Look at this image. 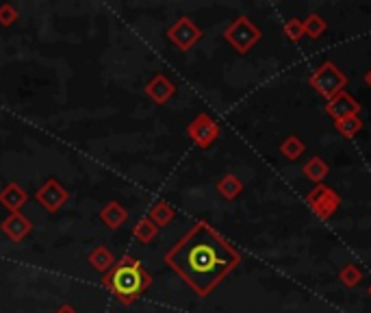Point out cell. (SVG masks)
<instances>
[{
  "label": "cell",
  "instance_id": "20",
  "mask_svg": "<svg viewBox=\"0 0 371 313\" xmlns=\"http://www.w3.org/2000/svg\"><path fill=\"white\" fill-rule=\"evenodd\" d=\"M280 155L287 157L289 161H295L304 155V142L298 135H289L283 144H280Z\"/></svg>",
  "mask_w": 371,
  "mask_h": 313
},
{
  "label": "cell",
  "instance_id": "7",
  "mask_svg": "<svg viewBox=\"0 0 371 313\" xmlns=\"http://www.w3.org/2000/svg\"><path fill=\"white\" fill-rule=\"evenodd\" d=\"M168 37H170V41L174 44L178 50L187 53V50H191L202 39V28L191 18L183 16V18H178L168 28Z\"/></svg>",
  "mask_w": 371,
  "mask_h": 313
},
{
  "label": "cell",
  "instance_id": "17",
  "mask_svg": "<svg viewBox=\"0 0 371 313\" xmlns=\"http://www.w3.org/2000/svg\"><path fill=\"white\" fill-rule=\"evenodd\" d=\"M328 172H330L328 163H325L321 157H310L302 168V174L308 178V181H313L315 185L323 183V178L328 176Z\"/></svg>",
  "mask_w": 371,
  "mask_h": 313
},
{
  "label": "cell",
  "instance_id": "6",
  "mask_svg": "<svg viewBox=\"0 0 371 313\" xmlns=\"http://www.w3.org/2000/svg\"><path fill=\"white\" fill-rule=\"evenodd\" d=\"M219 124L213 120V117L209 113H198L194 120L189 122L187 126V135L189 140L194 142L198 148H202V151H206V148H211L217 137H219Z\"/></svg>",
  "mask_w": 371,
  "mask_h": 313
},
{
  "label": "cell",
  "instance_id": "25",
  "mask_svg": "<svg viewBox=\"0 0 371 313\" xmlns=\"http://www.w3.org/2000/svg\"><path fill=\"white\" fill-rule=\"evenodd\" d=\"M54 313H79V311L74 309L72 305H61V307H59V309H57Z\"/></svg>",
  "mask_w": 371,
  "mask_h": 313
},
{
  "label": "cell",
  "instance_id": "27",
  "mask_svg": "<svg viewBox=\"0 0 371 313\" xmlns=\"http://www.w3.org/2000/svg\"><path fill=\"white\" fill-rule=\"evenodd\" d=\"M367 292H369V296H371V285H369V290H367Z\"/></svg>",
  "mask_w": 371,
  "mask_h": 313
},
{
  "label": "cell",
  "instance_id": "13",
  "mask_svg": "<svg viewBox=\"0 0 371 313\" xmlns=\"http://www.w3.org/2000/svg\"><path fill=\"white\" fill-rule=\"evenodd\" d=\"M28 202V191L20 185V183H7L3 189H0V205L5 209H9V214H16Z\"/></svg>",
  "mask_w": 371,
  "mask_h": 313
},
{
  "label": "cell",
  "instance_id": "5",
  "mask_svg": "<svg viewBox=\"0 0 371 313\" xmlns=\"http://www.w3.org/2000/svg\"><path fill=\"white\" fill-rule=\"evenodd\" d=\"M306 202L310 205V209H313L319 220H330L337 209L341 207V196L332 187L319 183L308 191Z\"/></svg>",
  "mask_w": 371,
  "mask_h": 313
},
{
  "label": "cell",
  "instance_id": "14",
  "mask_svg": "<svg viewBox=\"0 0 371 313\" xmlns=\"http://www.w3.org/2000/svg\"><path fill=\"white\" fill-rule=\"evenodd\" d=\"M87 261L92 263V267L94 270H98V272H102V274H107L111 267L115 265V255L109 250V248H105V246H96L92 252H89V257H87Z\"/></svg>",
  "mask_w": 371,
  "mask_h": 313
},
{
  "label": "cell",
  "instance_id": "19",
  "mask_svg": "<svg viewBox=\"0 0 371 313\" xmlns=\"http://www.w3.org/2000/svg\"><path fill=\"white\" fill-rule=\"evenodd\" d=\"M334 129H337L343 137L352 140V137H356V135H359V133L363 131V120H361L359 115H348V117H341V120H337V122H334Z\"/></svg>",
  "mask_w": 371,
  "mask_h": 313
},
{
  "label": "cell",
  "instance_id": "10",
  "mask_svg": "<svg viewBox=\"0 0 371 313\" xmlns=\"http://www.w3.org/2000/svg\"><path fill=\"white\" fill-rule=\"evenodd\" d=\"M325 113H328L332 120H341V117H348V115H359L361 113V104L356 102L345 89L341 94H337L334 98H330L325 102Z\"/></svg>",
  "mask_w": 371,
  "mask_h": 313
},
{
  "label": "cell",
  "instance_id": "2",
  "mask_svg": "<svg viewBox=\"0 0 371 313\" xmlns=\"http://www.w3.org/2000/svg\"><path fill=\"white\" fill-rule=\"evenodd\" d=\"M102 285L115 296L117 303L130 307L152 285V274L143 270V265L137 257L124 255L122 259L115 261V265L107 274H102Z\"/></svg>",
  "mask_w": 371,
  "mask_h": 313
},
{
  "label": "cell",
  "instance_id": "11",
  "mask_svg": "<svg viewBox=\"0 0 371 313\" xmlns=\"http://www.w3.org/2000/svg\"><path fill=\"white\" fill-rule=\"evenodd\" d=\"M174 94H176V87L166 74H154L146 85V96L154 100L157 104H166Z\"/></svg>",
  "mask_w": 371,
  "mask_h": 313
},
{
  "label": "cell",
  "instance_id": "23",
  "mask_svg": "<svg viewBox=\"0 0 371 313\" xmlns=\"http://www.w3.org/2000/svg\"><path fill=\"white\" fill-rule=\"evenodd\" d=\"M18 18H20V13H18V9L13 7L11 3L0 5V26H11V24H16Z\"/></svg>",
  "mask_w": 371,
  "mask_h": 313
},
{
  "label": "cell",
  "instance_id": "26",
  "mask_svg": "<svg viewBox=\"0 0 371 313\" xmlns=\"http://www.w3.org/2000/svg\"><path fill=\"white\" fill-rule=\"evenodd\" d=\"M365 83H367V87L371 89V68H369V70L365 72Z\"/></svg>",
  "mask_w": 371,
  "mask_h": 313
},
{
  "label": "cell",
  "instance_id": "16",
  "mask_svg": "<svg viewBox=\"0 0 371 313\" xmlns=\"http://www.w3.org/2000/svg\"><path fill=\"white\" fill-rule=\"evenodd\" d=\"M217 191H219V196L221 198H226V200H234V198H239V193L243 191V181L239 176H234V174H224L217 181Z\"/></svg>",
  "mask_w": 371,
  "mask_h": 313
},
{
  "label": "cell",
  "instance_id": "9",
  "mask_svg": "<svg viewBox=\"0 0 371 313\" xmlns=\"http://www.w3.org/2000/svg\"><path fill=\"white\" fill-rule=\"evenodd\" d=\"M0 231H3L11 242H24L28 233L33 231V225L31 220H28L22 211H16V214H9L3 222H0Z\"/></svg>",
  "mask_w": 371,
  "mask_h": 313
},
{
  "label": "cell",
  "instance_id": "22",
  "mask_svg": "<svg viewBox=\"0 0 371 313\" xmlns=\"http://www.w3.org/2000/svg\"><path fill=\"white\" fill-rule=\"evenodd\" d=\"M339 278H341V283H343L345 287L352 290V287H356L363 281V272H361V267L356 265V263H345L339 270Z\"/></svg>",
  "mask_w": 371,
  "mask_h": 313
},
{
  "label": "cell",
  "instance_id": "12",
  "mask_svg": "<svg viewBox=\"0 0 371 313\" xmlns=\"http://www.w3.org/2000/svg\"><path fill=\"white\" fill-rule=\"evenodd\" d=\"M98 218H100V222L107 229L117 231V229H122L128 222V209L124 205H120L117 200H111V202H107L105 207L100 209Z\"/></svg>",
  "mask_w": 371,
  "mask_h": 313
},
{
  "label": "cell",
  "instance_id": "24",
  "mask_svg": "<svg viewBox=\"0 0 371 313\" xmlns=\"http://www.w3.org/2000/svg\"><path fill=\"white\" fill-rule=\"evenodd\" d=\"M285 35L291 39V41H298L304 37V22L298 20V18H291L287 24H285Z\"/></svg>",
  "mask_w": 371,
  "mask_h": 313
},
{
  "label": "cell",
  "instance_id": "21",
  "mask_svg": "<svg viewBox=\"0 0 371 313\" xmlns=\"http://www.w3.org/2000/svg\"><path fill=\"white\" fill-rule=\"evenodd\" d=\"M325 28H328V24H325V20L319 16V13H310V16H306L304 20V35H308L310 39H319Z\"/></svg>",
  "mask_w": 371,
  "mask_h": 313
},
{
  "label": "cell",
  "instance_id": "4",
  "mask_svg": "<svg viewBox=\"0 0 371 313\" xmlns=\"http://www.w3.org/2000/svg\"><path fill=\"white\" fill-rule=\"evenodd\" d=\"M308 83L317 94H321L325 100H330L337 94L343 92V87L348 85V77L343 74V70H339L332 61H323L308 77Z\"/></svg>",
  "mask_w": 371,
  "mask_h": 313
},
{
  "label": "cell",
  "instance_id": "3",
  "mask_svg": "<svg viewBox=\"0 0 371 313\" xmlns=\"http://www.w3.org/2000/svg\"><path fill=\"white\" fill-rule=\"evenodd\" d=\"M261 37H263L261 28H259L254 22H252L248 16L234 18V20L226 26V31H224V39H226L239 55L250 53V50L261 41Z\"/></svg>",
  "mask_w": 371,
  "mask_h": 313
},
{
  "label": "cell",
  "instance_id": "8",
  "mask_svg": "<svg viewBox=\"0 0 371 313\" xmlns=\"http://www.w3.org/2000/svg\"><path fill=\"white\" fill-rule=\"evenodd\" d=\"M35 200L46 209L48 214H57L59 209L70 200V191L59 183L57 178H48V181L37 189Z\"/></svg>",
  "mask_w": 371,
  "mask_h": 313
},
{
  "label": "cell",
  "instance_id": "1",
  "mask_svg": "<svg viewBox=\"0 0 371 313\" xmlns=\"http://www.w3.org/2000/svg\"><path fill=\"white\" fill-rule=\"evenodd\" d=\"M163 261L200 298H206L241 263V252L209 222L200 220L166 252Z\"/></svg>",
  "mask_w": 371,
  "mask_h": 313
},
{
  "label": "cell",
  "instance_id": "18",
  "mask_svg": "<svg viewBox=\"0 0 371 313\" xmlns=\"http://www.w3.org/2000/svg\"><path fill=\"white\" fill-rule=\"evenodd\" d=\"M157 235H159V227L154 225V222L150 220V218H141V220H137V225L132 227V237L135 240H139L141 244H150V242H154L157 240Z\"/></svg>",
  "mask_w": 371,
  "mask_h": 313
},
{
  "label": "cell",
  "instance_id": "15",
  "mask_svg": "<svg viewBox=\"0 0 371 313\" xmlns=\"http://www.w3.org/2000/svg\"><path fill=\"white\" fill-rule=\"evenodd\" d=\"M148 218H150L159 229L168 227L170 222L176 218V209L168 200H157L150 209H148Z\"/></svg>",
  "mask_w": 371,
  "mask_h": 313
}]
</instances>
